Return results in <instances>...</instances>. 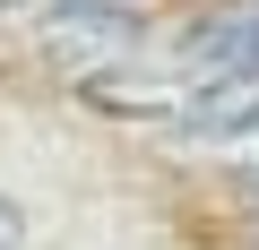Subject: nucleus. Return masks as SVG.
<instances>
[{
	"label": "nucleus",
	"mask_w": 259,
	"mask_h": 250,
	"mask_svg": "<svg viewBox=\"0 0 259 250\" xmlns=\"http://www.w3.org/2000/svg\"><path fill=\"white\" fill-rule=\"evenodd\" d=\"M35 35H44V52H61L78 78H104V69H121L130 52L147 43L139 9H121V0H35Z\"/></svg>",
	"instance_id": "f257e3e1"
},
{
	"label": "nucleus",
	"mask_w": 259,
	"mask_h": 250,
	"mask_svg": "<svg viewBox=\"0 0 259 250\" xmlns=\"http://www.w3.org/2000/svg\"><path fill=\"white\" fill-rule=\"evenodd\" d=\"M0 250H26V207L0 198Z\"/></svg>",
	"instance_id": "f03ea898"
},
{
	"label": "nucleus",
	"mask_w": 259,
	"mask_h": 250,
	"mask_svg": "<svg viewBox=\"0 0 259 250\" xmlns=\"http://www.w3.org/2000/svg\"><path fill=\"white\" fill-rule=\"evenodd\" d=\"M9 9H35V0H0V18H9Z\"/></svg>",
	"instance_id": "7ed1b4c3"
},
{
	"label": "nucleus",
	"mask_w": 259,
	"mask_h": 250,
	"mask_svg": "<svg viewBox=\"0 0 259 250\" xmlns=\"http://www.w3.org/2000/svg\"><path fill=\"white\" fill-rule=\"evenodd\" d=\"M121 9H130V0H121Z\"/></svg>",
	"instance_id": "20e7f679"
}]
</instances>
